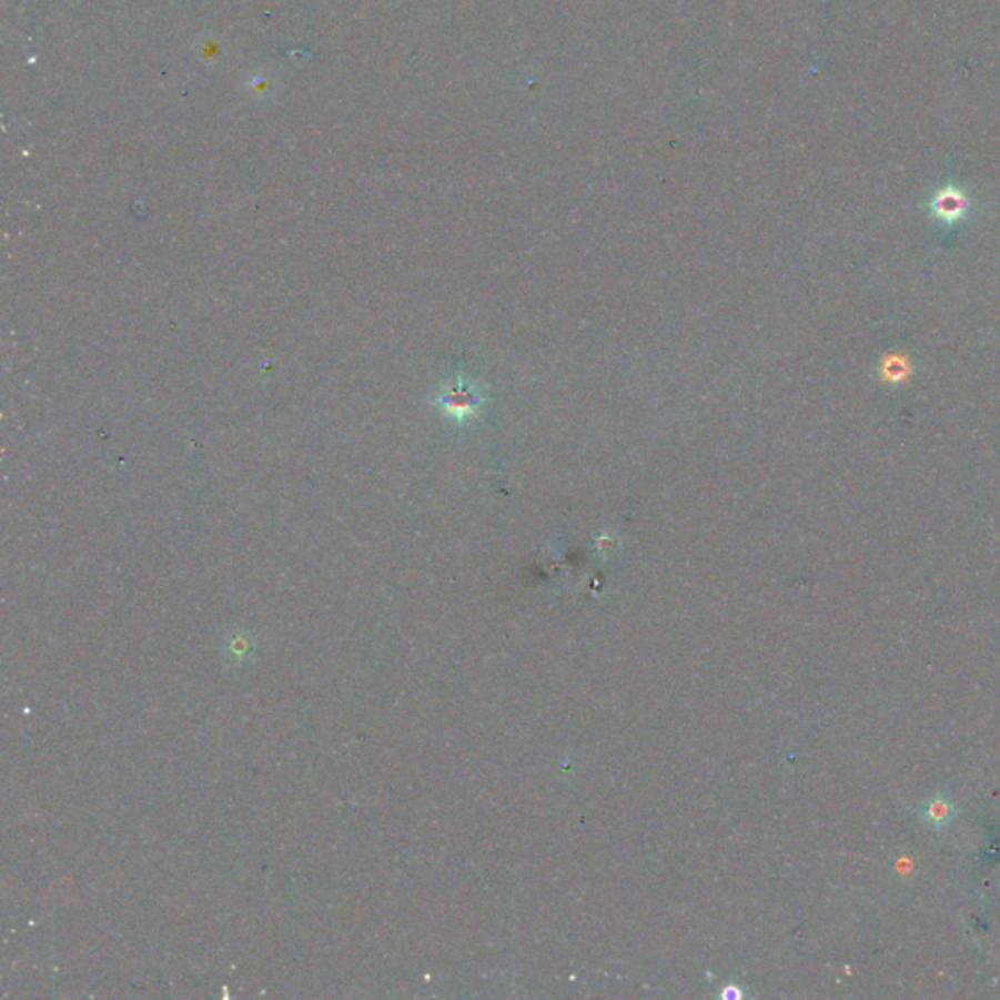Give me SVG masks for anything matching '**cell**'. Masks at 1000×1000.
I'll return each instance as SVG.
<instances>
[{"instance_id": "cell-1", "label": "cell", "mask_w": 1000, "mask_h": 1000, "mask_svg": "<svg viewBox=\"0 0 1000 1000\" xmlns=\"http://www.w3.org/2000/svg\"><path fill=\"white\" fill-rule=\"evenodd\" d=\"M928 208L936 220L942 221L946 225H956L968 215L969 198L961 188L946 186L936 192Z\"/></svg>"}, {"instance_id": "cell-2", "label": "cell", "mask_w": 1000, "mask_h": 1000, "mask_svg": "<svg viewBox=\"0 0 1000 1000\" xmlns=\"http://www.w3.org/2000/svg\"><path fill=\"white\" fill-rule=\"evenodd\" d=\"M438 403L447 415L462 418V416H467V413H472L475 407V395L465 390L464 385H457V387L444 391L440 395Z\"/></svg>"}, {"instance_id": "cell-3", "label": "cell", "mask_w": 1000, "mask_h": 1000, "mask_svg": "<svg viewBox=\"0 0 1000 1000\" xmlns=\"http://www.w3.org/2000/svg\"><path fill=\"white\" fill-rule=\"evenodd\" d=\"M879 374L883 377V382L887 383H903L909 374H911V366H909V362L905 356H887L883 360V364L879 367Z\"/></svg>"}]
</instances>
